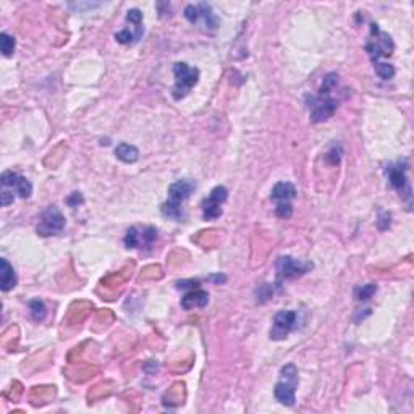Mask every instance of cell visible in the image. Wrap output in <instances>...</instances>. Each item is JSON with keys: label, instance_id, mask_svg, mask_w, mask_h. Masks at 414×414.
<instances>
[{"label": "cell", "instance_id": "obj_1", "mask_svg": "<svg viewBox=\"0 0 414 414\" xmlns=\"http://www.w3.org/2000/svg\"><path fill=\"white\" fill-rule=\"evenodd\" d=\"M338 85V74L329 73L324 78L322 86H320L319 94L311 97L309 110H311V120L314 123H320L329 120L335 114V110L338 109V101L332 97V92Z\"/></svg>", "mask_w": 414, "mask_h": 414}, {"label": "cell", "instance_id": "obj_2", "mask_svg": "<svg viewBox=\"0 0 414 414\" xmlns=\"http://www.w3.org/2000/svg\"><path fill=\"white\" fill-rule=\"evenodd\" d=\"M194 188H196V185L192 183L189 180H178L175 181V183H172L169 188V198L162 204V214H164L165 217L174 218L176 222L183 220V204L192 196Z\"/></svg>", "mask_w": 414, "mask_h": 414}, {"label": "cell", "instance_id": "obj_3", "mask_svg": "<svg viewBox=\"0 0 414 414\" xmlns=\"http://www.w3.org/2000/svg\"><path fill=\"white\" fill-rule=\"evenodd\" d=\"M298 369L293 362H288L280 369V379L273 389L277 402L285 404V406H293L296 402V389H298Z\"/></svg>", "mask_w": 414, "mask_h": 414}, {"label": "cell", "instance_id": "obj_4", "mask_svg": "<svg viewBox=\"0 0 414 414\" xmlns=\"http://www.w3.org/2000/svg\"><path fill=\"white\" fill-rule=\"evenodd\" d=\"M393 41L387 32L380 31L375 23L371 25V39L366 44V52L369 54L372 63H379L382 57H390L393 54Z\"/></svg>", "mask_w": 414, "mask_h": 414}, {"label": "cell", "instance_id": "obj_5", "mask_svg": "<svg viewBox=\"0 0 414 414\" xmlns=\"http://www.w3.org/2000/svg\"><path fill=\"white\" fill-rule=\"evenodd\" d=\"M174 74H175V86L172 94L174 99L180 101L189 94V91L198 85L199 81V70L188 67L185 62H178L174 65Z\"/></svg>", "mask_w": 414, "mask_h": 414}, {"label": "cell", "instance_id": "obj_6", "mask_svg": "<svg viewBox=\"0 0 414 414\" xmlns=\"http://www.w3.org/2000/svg\"><path fill=\"white\" fill-rule=\"evenodd\" d=\"M296 198V188L290 181H278L273 186L271 199L276 203V216L280 218H290L293 216V199Z\"/></svg>", "mask_w": 414, "mask_h": 414}, {"label": "cell", "instance_id": "obj_7", "mask_svg": "<svg viewBox=\"0 0 414 414\" xmlns=\"http://www.w3.org/2000/svg\"><path fill=\"white\" fill-rule=\"evenodd\" d=\"M277 278L278 283L283 280H290V278H298L304 273H308L313 269V262H304V260H298L291 256H282L278 258L277 264Z\"/></svg>", "mask_w": 414, "mask_h": 414}, {"label": "cell", "instance_id": "obj_8", "mask_svg": "<svg viewBox=\"0 0 414 414\" xmlns=\"http://www.w3.org/2000/svg\"><path fill=\"white\" fill-rule=\"evenodd\" d=\"M157 240V230L151 225L144 227H132L125 236V245L127 248H138V249H151V246Z\"/></svg>", "mask_w": 414, "mask_h": 414}, {"label": "cell", "instance_id": "obj_9", "mask_svg": "<svg viewBox=\"0 0 414 414\" xmlns=\"http://www.w3.org/2000/svg\"><path fill=\"white\" fill-rule=\"evenodd\" d=\"M65 229V217L59 211L57 206H49L41 216L39 225H37V234L41 236L57 235Z\"/></svg>", "mask_w": 414, "mask_h": 414}, {"label": "cell", "instance_id": "obj_10", "mask_svg": "<svg viewBox=\"0 0 414 414\" xmlns=\"http://www.w3.org/2000/svg\"><path fill=\"white\" fill-rule=\"evenodd\" d=\"M127 23L132 26V30L125 28V30L115 32V39L120 44H134L143 37V13L138 8H133L127 13Z\"/></svg>", "mask_w": 414, "mask_h": 414}, {"label": "cell", "instance_id": "obj_11", "mask_svg": "<svg viewBox=\"0 0 414 414\" xmlns=\"http://www.w3.org/2000/svg\"><path fill=\"white\" fill-rule=\"evenodd\" d=\"M298 327V313L291 309H283L280 313L276 314L273 318V325L271 329V338L272 340H283L287 338V335L293 332Z\"/></svg>", "mask_w": 414, "mask_h": 414}, {"label": "cell", "instance_id": "obj_12", "mask_svg": "<svg viewBox=\"0 0 414 414\" xmlns=\"http://www.w3.org/2000/svg\"><path fill=\"white\" fill-rule=\"evenodd\" d=\"M408 165L404 162H397V164H390L385 169V174L389 176L390 185L400 193V196L411 199V185H409L408 175H406Z\"/></svg>", "mask_w": 414, "mask_h": 414}, {"label": "cell", "instance_id": "obj_13", "mask_svg": "<svg viewBox=\"0 0 414 414\" xmlns=\"http://www.w3.org/2000/svg\"><path fill=\"white\" fill-rule=\"evenodd\" d=\"M229 198V192L225 186H216L212 189L209 198L204 199L203 203V216L206 220H212V218H218L222 216V204Z\"/></svg>", "mask_w": 414, "mask_h": 414}, {"label": "cell", "instance_id": "obj_14", "mask_svg": "<svg viewBox=\"0 0 414 414\" xmlns=\"http://www.w3.org/2000/svg\"><path fill=\"white\" fill-rule=\"evenodd\" d=\"M0 183H2V192H8L12 194L17 193L23 199H28L32 194V185L30 181L25 176L13 174V172H6L0 178Z\"/></svg>", "mask_w": 414, "mask_h": 414}, {"label": "cell", "instance_id": "obj_15", "mask_svg": "<svg viewBox=\"0 0 414 414\" xmlns=\"http://www.w3.org/2000/svg\"><path fill=\"white\" fill-rule=\"evenodd\" d=\"M18 283L15 269L10 266V262L6 258L0 259V288L2 291H10L12 288H15Z\"/></svg>", "mask_w": 414, "mask_h": 414}, {"label": "cell", "instance_id": "obj_16", "mask_svg": "<svg viewBox=\"0 0 414 414\" xmlns=\"http://www.w3.org/2000/svg\"><path fill=\"white\" fill-rule=\"evenodd\" d=\"M209 303V295L204 290H193L186 293L183 300H181V306L186 311H192L194 308H206Z\"/></svg>", "mask_w": 414, "mask_h": 414}, {"label": "cell", "instance_id": "obj_17", "mask_svg": "<svg viewBox=\"0 0 414 414\" xmlns=\"http://www.w3.org/2000/svg\"><path fill=\"white\" fill-rule=\"evenodd\" d=\"M198 7V21L203 20V26H206L209 31H216L218 26V18L214 15L211 6L207 3H199Z\"/></svg>", "mask_w": 414, "mask_h": 414}, {"label": "cell", "instance_id": "obj_18", "mask_svg": "<svg viewBox=\"0 0 414 414\" xmlns=\"http://www.w3.org/2000/svg\"><path fill=\"white\" fill-rule=\"evenodd\" d=\"M115 156H117V159L125 162V164H133V162L139 159V151L133 144L120 143L118 146L115 147Z\"/></svg>", "mask_w": 414, "mask_h": 414}, {"label": "cell", "instance_id": "obj_19", "mask_svg": "<svg viewBox=\"0 0 414 414\" xmlns=\"http://www.w3.org/2000/svg\"><path fill=\"white\" fill-rule=\"evenodd\" d=\"M30 311H31V318L36 320V322H43V320L48 318V308L41 300H32L30 303Z\"/></svg>", "mask_w": 414, "mask_h": 414}, {"label": "cell", "instance_id": "obj_20", "mask_svg": "<svg viewBox=\"0 0 414 414\" xmlns=\"http://www.w3.org/2000/svg\"><path fill=\"white\" fill-rule=\"evenodd\" d=\"M0 49H2V54L6 57H12L13 52H15V37L7 34V32H2L0 34Z\"/></svg>", "mask_w": 414, "mask_h": 414}, {"label": "cell", "instance_id": "obj_21", "mask_svg": "<svg viewBox=\"0 0 414 414\" xmlns=\"http://www.w3.org/2000/svg\"><path fill=\"white\" fill-rule=\"evenodd\" d=\"M375 291H377V287H375L374 283H369V285H364V287H358L355 290V298L358 301H367L374 296Z\"/></svg>", "mask_w": 414, "mask_h": 414}, {"label": "cell", "instance_id": "obj_22", "mask_svg": "<svg viewBox=\"0 0 414 414\" xmlns=\"http://www.w3.org/2000/svg\"><path fill=\"white\" fill-rule=\"evenodd\" d=\"M374 70H375V73H377L379 76L382 78V80H390V78H393V74H395L393 65L385 63V62L375 63L374 65Z\"/></svg>", "mask_w": 414, "mask_h": 414}, {"label": "cell", "instance_id": "obj_23", "mask_svg": "<svg viewBox=\"0 0 414 414\" xmlns=\"http://www.w3.org/2000/svg\"><path fill=\"white\" fill-rule=\"evenodd\" d=\"M325 159H327L329 164L337 165L338 162L342 159V147L340 146H333L330 151L327 152V156H325Z\"/></svg>", "mask_w": 414, "mask_h": 414}, {"label": "cell", "instance_id": "obj_24", "mask_svg": "<svg viewBox=\"0 0 414 414\" xmlns=\"http://www.w3.org/2000/svg\"><path fill=\"white\" fill-rule=\"evenodd\" d=\"M0 198H2V206L3 207H7L8 204H12L13 203V199H15V196H13L12 193H8V192H2V194H0Z\"/></svg>", "mask_w": 414, "mask_h": 414}, {"label": "cell", "instance_id": "obj_25", "mask_svg": "<svg viewBox=\"0 0 414 414\" xmlns=\"http://www.w3.org/2000/svg\"><path fill=\"white\" fill-rule=\"evenodd\" d=\"M81 203H83V198L80 193H73L72 198H68L70 206H76V204H81Z\"/></svg>", "mask_w": 414, "mask_h": 414}]
</instances>
